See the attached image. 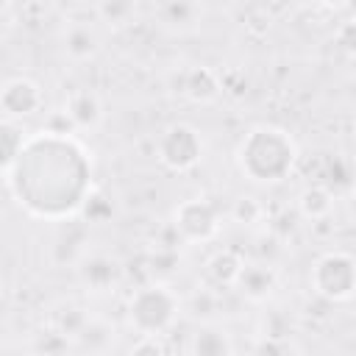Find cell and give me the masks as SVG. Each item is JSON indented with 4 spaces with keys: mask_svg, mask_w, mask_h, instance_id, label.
Masks as SVG:
<instances>
[{
    "mask_svg": "<svg viewBox=\"0 0 356 356\" xmlns=\"http://www.w3.org/2000/svg\"><path fill=\"white\" fill-rule=\"evenodd\" d=\"M6 181L19 209L36 220L61 222L81 214L92 192V153L75 134L42 128L25 136Z\"/></svg>",
    "mask_w": 356,
    "mask_h": 356,
    "instance_id": "6da1fadb",
    "label": "cell"
},
{
    "mask_svg": "<svg viewBox=\"0 0 356 356\" xmlns=\"http://www.w3.org/2000/svg\"><path fill=\"white\" fill-rule=\"evenodd\" d=\"M81 214H83V220H89V222H95V225H103V222L111 220L114 206H111V200H108L103 192L92 189L89 197H86L83 206H81Z\"/></svg>",
    "mask_w": 356,
    "mask_h": 356,
    "instance_id": "603a6c76",
    "label": "cell"
},
{
    "mask_svg": "<svg viewBox=\"0 0 356 356\" xmlns=\"http://www.w3.org/2000/svg\"><path fill=\"white\" fill-rule=\"evenodd\" d=\"M61 47H64V56L75 64H86L97 56L100 50V36L97 31L86 22V19H72L64 33H61Z\"/></svg>",
    "mask_w": 356,
    "mask_h": 356,
    "instance_id": "8fae6325",
    "label": "cell"
},
{
    "mask_svg": "<svg viewBox=\"0 0 356 356\" xmlns=\"http://www.w3.org/2000/svg\"><path fill=\"white\" fill-rule=\"evenodd\" d=\"M8 17H11V6L0 3V33H3V28L8 25Z\"/></svg>",
    "mask_w": 356,
    "mask_h": 356,
    "instance_id": "4316f807",
    "label": "cell"
},
{
    "mask_svg": "<svg viewBox=\"0 0 356 356\" xmlns=\"http://www.w3.org/2000/svg\"><path fill=\"white\" fill-rule=\"evenodd\" d=\"M25 131L11 122V120H0V172L8 175V170L14 167L22 145H25Z\"/></svg>",
    "mask_w": 356,
    "mask_h": 356,
    "instance_id": "e0dca14e",
    "label": "cell"
},
{
    "mask_svg": "<svg viewBox=\"0 0 356 356\" xmlns=\"http://www.w3.org/2000/svg\"><path fill=\"white\" fill-rule=\"evenodd\" d=\"M334 203H337V197H334L325 186L312 184V186L300 189V195H298V214H300L303 220L320 222V220H328V217H331Z\"/></svg>",
    "mask_w": 356,
    "mask_h": 356,
    "instance_id": "2e32d148",
    "label": "cell"
},
{
    "mask_svg": "<svg viewBox=\"0 0 356 356\" xmlns=\"http://www.w3.org/2000/svg\"><path fill=\"white\" fill-rule=\"evenodd\" d=\"M214 306H217L214 292H211V289H197V292L192 295V300H189L186 312H192L195 317H209V314L214 312Z\"/></svg>",
    "mask_w": 356,
    "mask_h": 356,
    "instance_id": "cb8c5ba5",
    "label": "cell"
},
{
    "mask_svg": "<svg viewBox=\"0 0 356 356\" xmlns=\"http://www.w3.org/2000/svg\"><path fill=\"white\" fill-rule=\"evenodd\" d=\"M70 348L72 345L56 328H50V325L33 337V356H67Z\"/></svg>",
    "mask_w": 356,
    "mask_h": 356,
    "instance_id": "7402d4cb",
    "label": "cell"
},
{
    "mask_svg": "<svg viewBox=\"0 0 356 356\" xmlns=\"http://www.w3.org/2000/svg\"><path fill=\"white\" fill-rule=\"evenodd\" d=\"M159 19L170 28H186V25H195L200 22L203 17V6L200 3H189V0H172V3H164L159 6Z\"/></svg>",
    "mask_w": 356,
    "mask_h": 356,
    "instance_id": "ac0fdd59",
    "label": "cell"
},
{
    "mask_svg": "<svg viewBox=\"0 0 356 356\" xmlns=\"http://www.w3.org/2000/svg\"><path fill=\"white\" fill-rule=\"evenodd\" d=\"M312 292L325 303H350L356 292V259L345 248L325 250L309 270Z\"/></svg>",
    "mask_w": 356,
    "mask_h": 356,
    "instance_id": "277c9868",
    "label": "cell"
},
{
    "mask_svg": "<svg viewBox=\"0 0 356 356\" xmlns=\"http://www.w3.org/2000/svg\"><path fill=\"white\" fill-rule=\"evenodd\" d=\"M203 153H206V142L200 131L189 122H170L156 142V156L161 167H167L170 172L195 170L203 161Z\"/></svg>",
    "mask_w": 356,
    "mask_h": 356,
    "instance_id": "5b68a950",
    "label": "cell"
},
{
    "mask_svg": "<svg viewBox=\"0 0 356 356\" xmlns=\"http://www.w3.org/2000/svg\"><path fill=\"white\" fill-rule=\"evenodd\" d=\"M92 14H95L100 22L120 28V25H128V22L136 17V6L128 3V0H103V3L92 6Z\"/></svg>",
    "mask_w": 356,
    "mask_h": 356,
    "instance_id": "44dd1931",
    "label": "cell"
},
{
    "mask_svg": "<svg viewBox=\"0 0 356 356\" xmlns=\"http://www.w3.org/2000/svg\"><path fill=\"white\" fill-rule=\"evenodd\" d=\"M128 356H167V348L159 337H139Z\"/></svg>",
    "mask_w": 356,
    "mask_h": 356,
    "instance_id": "d4e9b609",
    "label": "cell"
},
{
    "mask_svg": "<svg viewBox=\"0 0 356 356\" xmlns=\"http://www.w3.org/2000/svg\"><path fill=\"white\" fill-rule=\"evenodd\" d=\"M184 312L181 295L167 281H150L136 286L125 300V323L139 337H164L175 328Z\"/></svg>",
    "mask_w": 356,
    "mask_h": 356,
    "instance_id": "3957f363",
    "label": "cell"
},
{
    "mask_svg": "<svg viewBox=\"0 0 356 356\" xmlns=\"http://www.w3.org/2000/svg\"><path fill=\"white\" fill-rule=\"evenodd\" d=\"M256 356H292L286 339H273V337H264L256 348Z\"/></svg>",
    "mask_w": 356,
    "mask_h": 356,
    "instance_id": "484cf974",
    "label": "cell"
},
{
    "mask_svg": "<svg viewBox=\"0 0 356 356\" xmlns=\"http://www.w3.org/2000/svg\"><path fill=\"white\" fill-rule=\"evenodd\" d=\"M189 356H234V339L222 325L203 323L189 339Z\"/></svg>",
    "mask_w": 356,
    "mask_h": 356,
    "instance_id": "5bb4252c",
    "label": "cell"
},
{
    "mask_svg": "<svg viewBox=\"0 0 356 356\" xmlns=\"http://www.w3.org/2000/svg\"><path fill=\"white\" fill-rule=\"evenodd\" d=\"M86 320H89V312H86V309L67 303V306H61L58 312H53V317H50V328H56V331L72 345V339L78 337V331L83 328Z\"/></svg>",
    "mask_w": 356,
    "mask_h": 356,
    "instance_id": "d6986e66",
    "label": "cell"
},
{
    "mask_svg": "<svg viewBox=\"0 0 356 356\" xmlns=\"http://www.w3.org/2000/svg\"><path fill=\"white\" fill-rule=\"evenodd\" d=\"M42 108H44V92L33 78L17 75L0 86V111L6 114V120L11 122L28 120L36 117Z\"/></svg>",
    "mask_w": 356,
    "mask_h": 356,
    "instance_id": "52a82bcc",
    "label": "cell"
},
{
    "mask_svg": "<svg viewBox=\"0 0 356 356\" xmlns=\"http://www.w3.org/2000/svg\"><path fill=\"white\" fill-rule=\"evenodd\" d=\"M242 267H245V259H242L239 250H234V248H220V250H214V253L209 256V261H206V275H209V281H211L214 286H234L236 278H239V273H242Z\"/></svg>",
    "mask_w": 356,
    "mask_h": 356,
    "instance_id": "9a60e30c",
    "label": "cell"
},
{
    "mask_svg": "<svg viewBox=\"0 0 356 356\" xmlns=\"http://www.w3.org/2000/svg\"><path fill=\"white\" fill-rule=\"evenodd\" d=\"M298 142L295 136L273 122H259L242 134L234 150L236 170L259 186H273L286 181L298 167Z\"/></svg>",
    "mask_w": 356,
    "mask_h": 356,
    "instance_id": "7a4b0ae2",
    "label": "cell"
},
{
    "mask_svg": "<svg viewBox=\"0 0 356 356\" xmlns=\"http://www.w3.org/2000/svg\"><path fill=\"white\" fill-rule=\"evenodd\" d=\"M228 217L234 222L250 228V225H259V222L267 220V209L256 195H239V197H234V203L228 209Z\"/></svg>",
    "mask_w": 356,
    "mask_h": 356,
    "instance_id": "ffe728a7",
    "label": "cell"
},
{
    "mask_svg": "<svg viewBox=\"0 0 356 356\" xmlns=\"http://www.w3.org/2000/svg\"><path fill=\"white\" fill-rule=\"evenodd\" d=\"M234 286L239 289V295L245 300L264 303L278 289V270L273 264H267V261H250V264L245 261V267H242V273H239Z\"/></svg>",
    "mask_w": 356,
    "mask_h": 356,
    "instance_id": "9c48e42d",
    "label": "cell"
},
{
    "mask_svg": "<svg viewBox=\"0 0 356 356\" xmlns=\"http://www.w3.org/2000/svg\"><path fill=\"white\" fill-rule=\"evenodd\" d=\"M64 117L70 120L75 134H89V131L100 128V122H103V100H100V95L92 92V89L72 92L67 97Z\"/></svg>",
    "mask_w": 356,
    "mask_h": 356,
    "instance_id": "30bf717a",
    "label": "cell"
},
{
    "mask_svg": "<svg viewBox=\"0 0 356 356\" xmlns=\"http://www.w3.org/2000/svg\"><path fill=\"white\" fill-rule=\"evenodd\" d=\"M117 342V331L108 320L89 314V320L83 323V328L78 331V337L72 339V348L81 350L83 356H106Z\"/></svg>",
    "mask_w": 356,
    "mask_h": 356,
    "instance_id": "4fadbf2b",
    "label": "cell"
},
{
    "mask_svg": "<svg viewBox=\"0 0 356 356\" xmlns=\"http://www.w3.org/2000/svg\"><path fill=\"white\" fill-rule=\"evenodd\" d=\"M222 228V211L209 197H186L172 209V231L181 242L206 245L217 239Z\"/></svg>",
    "mask_w": 356,
    "mask_h": 356,
    "instance_id": "8992f818",
    "label": "cell"
},
{
    "mask_svg": "<svg viewBox=\"0 0 356 356\" xmlns=\"http://www.w3.org/2000/svg\"><path fill=\"white\" fill-rule=\"evenodd\" d=\"M78 281L86 286V292L106 295V292H114L120 286L122 267L117 259H111L106 253H92L78 264Z\"/></svg>",
    "mask_w": 356,
    "mask_h": 356,
    "instance_id": "ba28073f",
    "label": "cell"
},
{
    "mask_svg": "<svg viewBox=\"0 0 356 356\" xmlns=\"http://www.w3.org/2000/svg\"><path fill=\"white\" fill-rule=\"evenodd\" d=\"M181 95L189 100V103H197V106H206V103H214L220 95H222V83H220V72H214L211 67L200 64V67H189L181 78Z\"/></svg>",
    "mask_w": 356,
    "mask_h": 356,
    "instance_id": "7c38bea8",
    "label": "cell"
}]
</instances>
